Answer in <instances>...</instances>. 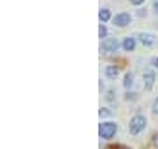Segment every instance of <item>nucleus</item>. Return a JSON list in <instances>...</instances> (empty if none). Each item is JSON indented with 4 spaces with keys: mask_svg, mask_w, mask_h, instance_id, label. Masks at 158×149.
I'll return each mask as SVG.
<instances>
[{
    "mask_svg": "<svg viewBox=\"0 0 158 149\" xmlns=\"http://www.w3.org/2000/svg\"><path fill=\"white\" fill-rule=\"evenodd\" d=\"M116 130H118V125L113 123V121H107V123H100V128H98V135L102 139H113L116 135Z\"/></svg>",
    "mask_w": 158,
    "mask_h": 149,
    "instance_id": "f257e3e1",
    "label": "nucleus"
},
{
    "mask_svg": "<svg viewBox=\"0 0 158 149\" xmlns=\"http://www.w3.org/2000/svg\"><path fill=\"white\" fill-rule=\"evenodd\" d=\"M144 126H146V118L144 116H134L132 119H130V125H128V132L132 135H137V133H141L144 130Z\"/></svg>",
    "mask_w": 158,
    "mask_h": 149,
    "instance_id": "f03ea898",
    "label": "nucleus"
},
{
    "mask_svg": "<svg viewBox=\"0 0 158 149\" xmlns=\"http://www.w3.org/2000/svg\"><path fill=\"white\" fill-rule=\"evenodd\" d=\"M118 47H119V44H118V40L116 39H107V40L102 42V51L106 53V54H113V53H116L118 51Z\"/></svg>",
    "mask_w": 158,
    "mask_h": 149,
    "instance_id": "7ed1b4c3",
    "label": "nucleus"
},
{
    "mask_svg": "<svg viewBox=\"0 0 158 149\" xmlns=\"http://www.w3.org/2000/svg\"><path fill=\"white\" fill-rule=\"evenodd\" d=\"M130 21H132V18H130L128 12H121V14H116V16L113 18V23L116 25V26H127V25H130Z\"/></svg>",
    "mask_w": 158,
    "mask_h": 149,
    "instance_id": "20e7f679",
    "label": "nucleus"
},
{
    "mask_svg": "<svg viewBox=\"0 0 158 149\" xmlns=\"http://www.w3.org/2000/svg\"><path fill=\"white\" fill-rule=\"evenodd\" d=\"M142 79H144V88H146V90H151L153 84H155V72H151V70L144 72Z\"/></svg>",
    "mask_w": 158,
    "mask_h": 149,
    "instance_id": "39448f33",
    "label": "nucleus"
},
{
    "mask_svg": "<svg viewBox=\"0 0 158 149\" xmlns=\"http://www.w3.org/2000/svg\"><path fill=\"white\" fill-rule=\"evenodd\" d=\"M119 74V69L116 67V65H109V67H106V75H107L109 79H116Z\"/></svg>",
    "mask_w": 158,
    "mask_h": 149,
    "instance_id": "423d86ee",
    "label": "nucleus"
},
{
    "mask_svg": "<svg viewBox=\"0 0 158 149\" xmlns=\"http://www.w3.org/2000/svg\"><path fill=\"white\" fill-rule=\"evenodd\" d=\"M139 39H141V42L146 44V46H153V44H155V35L153 34H141Z\"/></svg>",
    "mask_w": 158,
    "mask_h": 149,
    "instance_id": "0eeeda50",
    "label": "nucleus"
},
{
    "mask_svg": "<svg viewBox=\"0 0 158 149\" xmlns=\"http://www.w3.org/2000/svg\"><path fill=\"white\" fill-rule=\"evenodd\" d=\"M134 47H135V39L134 37H127L123 40V49L125 51H134Z\"/></svg>",
    "mask_w": 158,
    "mask_h": 149,
    "instance_id": "6e6552de",
    "label": "nucleus"
},
{
    "mask_svg": "<svg viewBox=\"0 0 158 149\" xmlns=\"http://www.w3.org/2000/svg\"><path fill=\"white\" fill-rule=\"evenodd\" d=\"M98 18H100L102 23L109 21V18H111V12H109V9H100V12H98Z\"/></svg>",
    "mask_w": 158,
    "mask_h": 149,
    "instance_id": "1a4fd4ad",
    "label": "nucleus"
},
{
    "mask_svg": "<svg viewBox=\"0 0 158 149\" xmlns=\"http://www.w3.org/2000/svg\"><path fill=\"white\" fill-rule=\"evenodd\" d=\"M123 84H125V88H130L132 84H134V75L130 74V72H128L127 75H125V81H123Z\"/></svg>",
    "mask_w": 158,
    "mask_h": 149,
    "instance_id": "9d476101",
    "label": "nucleus"
},
{
    "mask_svg": "<svg viewBox=\"0 0 158 149\" xmlns=\"http://www.w3.org/2000/svg\"><path fill=\"white\" fill-rule=\"evenodd\" d=\"M98 35H100V39H104V37L107 35V28H106L104 25H100V28H98Z\"/></svg>",
    "mask_w": 158,
    "mask_h": 149,
    "instance_id": "9b49d317",
    "label": "nucleus"
},
{
    "mask_svg": "<svg viewBox=\"0 0 158 149\" xmlns=\"http://www.w3.org/2000/svg\"><path fill=\"white\" fill-rule=\"evenodd\" d=\"M153 112H155V114H158V98L155 100V103H153Z\"/></svg>",
    "mask_w": 158,
    "mask_h": 149,
    "instance_id": "f8f14e48",
    "label": "nucleus"
},
{
    "mask_svg": "<svg viewBox=\"0 0 158 149\" xmlns=\"http://www.w3.org/2000/svg\"><path fill=\"white\" fill-rule=\"evenodd\" d=\"M130 4H134V6H141V4H144V0H130Z\"/></svg>",
    "mask_w": 158,
    "mask_h": 149,
    "instance_id": "ddd939ff",
    "label": "nucleus"
},
{
    "mask_svg": "<svg viewBox=\"0 0 158 149\" xmlns=\"http://www.w3.org/2000/svg\"><path fill=\"white\" fill-rule=\"evenodd\" d=\"M153 144L158 147V133H156V135H153Z\"/></svg>",
    "mask_w": 158,
    "mask_h": 149,
    "instance_id": "4468645a",
    "label": "nucleus"
},
{
    "mask_svg": "<svg viewBox=\"0 0 158 149\" xmlns=\"http://www.w3.org/2000/svg\"><path fill=\"white\" fill-rule=\"evenodd\" d=\"M111 112L109 111H106V109H100V116H109Z\"/></svg>",
    "mask_w": 158,
    "mask_h": 149,
    "instance_id": "2eb2a0df",
    "label": "nucleus"
},
{
    "mask_svg": "<svg viewBox=\"0 0 158 149\" xmlns=\"http://www.w3.org/2000/svg\"><path fill=\"white\" fill-rule=\"evenodd\" d=\"M153 9H155V12L158 14V0H155V4H153Z\"/></svg>",
    "mask_w": 158,
    "mask_h": 149,
    "instance_id": "dca6fc26",
    "label": "nucleus"
},
{
    "mask_svg": "<svg viewBox=\"0 0 158 149\" xmlns=\"http://www.w3.org/2000/svg\"><path fill=\"white\" fill-rule=\"evenodd\" d=\"M125 98H127V100H130V98H135V97H134V93H127V97H125Z\"/></svg>",
    "mask_w": 158,
    "mask_h": 149,
    "instance_id": "f3484780",
    "label": "nucleus"
},
{
    "mask_svg": "<svg viewBox=\"0 0 158 149\" xmlns=\"http://www.w3.org/2000/svg\"><path fill=\"white\" fill-rule=\"evenodd\" d=\"M153 65H155V67H158V58H155V60H153Z\"/></svg>",
    "mask_w": 158,
    "mask_h": 149,
    "instance_id": "a211bd4d",
    "label": "nucleus"
},
{
    "mask_svg": "<svg viewBox=\"0 0 158 149\" xmlns=\"http://www.w3.org/2000/svg\"><path fill=\"white\" fill-rule=\"evenodd\" d=\"M109 149H116V147H109Z\"/></svg>",
    "mask_w": 158,
    "mask_h": 149,
    "instance_id": "6ab92c4d",
    "label": "nucleus"
}]
</instances>
